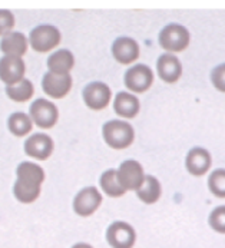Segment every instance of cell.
<instances>
[{
    "mask_svg": "<svg viewBox=\"0 0 225 248\" xmlns=\"http://www.w3.org/2000/svg\"><path fill=\"white\" fill-rule=\"evenodd\" d=\"M46 179L45 170L38 164L25 161L16 168L13 195L20 204H33L42 194V184Z\"/></svg>",
    "mask_w": 225,
    "mask_h": 248,
    "instance_id": "1",
    "label": "cell"
},
{
    "mask_svg": "<svg viewBox=\"0 0 225 248\" xmlns=\"http://www.w3.org/2000/svg\"><path fill=\"white\" fill-rule=\"evenodd\" d=\"M102 138L105 143L116 151H122L129 148L135 141V129L126 121L112 119L104 124L102 126Z\"/></svg>",
    "mask_w": 225,
    "mask_h": 248,
    "instance_id": "2",
    "label": "cell"
},
{
    "mask_svg": "<svg viewBox=\"0 0 225 248\" xmlns=\"http://www.w3.org/2000/svg\"><path fill=\"white\" fill-rule=\"evenodd\" d=\"M189 42L191 35L188 29L178 23H171L165 26L159 33V46L171 55L187 50Z\"/></svg>",
    "mask_w": 225,
    "mask_h": 248,
    "instance_id": "3",
    "label": "cell"
},
{
    "mask_svg": "<svg viewBox=\"0 0 225 248\" xmlns=\"http://www.w3.org/2000/svg\"><path fill=\"white\" fill-rule=\"evenodd\" d=\"M29 45L30 47L38 53H47L55 50L60 42H62V33L56 26L52 25H40L32 29L29 35Z\"/></svg>",
    "mask_w": 225,
    "mask_h": 248,
    "instance_id": "4",
    "label": "cell"
},
{
    "mask_svg": "<svg viewBox=\"0 0 225 248\" xmlns=\"http://www.w3.org/2000/svg\"><path fill=\"white\" fill-rule=\"evenodd\" d=\"M29 116L33 125L40 129H52L59 121V109L52 101L38 98L30 105Z\"/></svg>",
    "mask_w": 225,
    "mask_h": 248,
    "instance_id": "5",
    "label": "cell"
},
{
    "mask_svg": "<svg viewBox=\"0 0 225 248\" xmlns=\"http://www.w3.org/2000/svg\"><path fill=\"white\" fill-rule=\"evenodd\" d=\"M102 201H104V197L96 186H85L75 195L72 208L76 215L82 218H88V217H92L99 210V207L102 205Z\"/></svg>",
    "mask_w": 225,
    "mask_h": 248,
    "instance_id": "6",
    "label": "cell"
},
{
    "mask_svg": "<svg viewBox=\"0 0 225 248\" xmlns=\"http://www.w3.org/2000/svg\"><path fill=\"white\" fill-rule=\"evenodd\" d=\"M82 98H83V104L88 109L99 112L106 109L111 104L112 91L104 82H90L83 88Z\"/></svg>",
    "mask_w": 225,
    "mask_h": 248,
    "instance_id": "7",
    "label": "cell"
},
{
    "mask_svg": "<svg viewBox=\"0 0 225 248\" xmlns=\"http://www.w3.org/2000/svg\"><path fill=\"white\" fill-rule=\"evenodd\" d=\"M116 174H118V179H119V184L120 186L128 192V191H138L144 181H145V171H144V167L135 161V159H128V161H123L119 168L116 170Z\"/></svg>",
    "mask_w": 225,
    "mask_h": 248,
    "instance_id": "8",
    "label": "cell"
},
{
    "mask_svg": "<svg viewBox=\"0 0 225 248\" xmlns=\"http://www.w3.org/2000/svg\"><path fill=\"white\" fill-rule=\"evenodd\" d=\"M153 72L150 66L136 63L125 72L123 83L132 93H145L153 85Z\"/></svg>",
    "mask_w": 225,
    "mask_h": 248,
    "instance_id": "9",
    "label": "cell"
},
{
    "mask_svg": "<svg viewBox=\"0 0 225 248\" xmlns=\"http://www.w3.org/2000/svg\"><path fill=\"white\" fill-rule=\"evenodd\" d=\"M105 238L109 247L134 248L136 243V231L126 221H115L108 227Z\"/></svg>",
    "mask_w": 225,
    "mask_h": 248,
    "instance_id": "10",
    "label": "cell"
},
{
    "mask_svg": "<svg viewBox=\"0 0 225 248\" xmlns=\"http://www.w3.org/2000/svg\"><path fill=\"white\" fill-rule=\"evenodd\" d=\"M74 86V79L69 75H56V73H45L42 78V89L52 99H63L66 98Z\"/></svg>",
    "mask_w": 225,
    "mask_h": 248,
    "instance_id": "11",
    "label": "cell"
},
{
    "mask_svg": "<svg viewBox=\"0 0 225 248\" xmlns=\"http://www.w3.org/2000/svg\"><path fill=\"white\" fill-rule=\"evenodd\" d=\"M23 149L28 156L36 161H46L52 156L55 151V142L47 134L36 132L26 140Z\"/></svg>",
    "mask_w": 225,
    "mask_h": 248,
    "instance_id": "12",
    "label": "cell"
},
{
    "mask_svg": "<svg viewBox=\"0 0 225 248\" xmlns=\"http://www.w3.org/2000/svg\"><path fill=\"white\" fill-rule=\"evenodd\" d=\"M112 56L119 65H132L141 56V47L132 37L122 36L112 43Z\"/></svg>",
    "mask_w": 225,
    "mask_h": 248,
    "instance_id": "13",
    "label": "cell"
},
{
    "mask_svg": "<svg viewBox=\"0 0 225 248\" xmlns=\"http://www.w3.org/2000/svg\"><path fill=\"white\" fill-rule=\"evenodd\" d=\"M26 63L22 58L3 56L0 59V80L6 86H12L25 79Z\"/></svg>",
    "mask_w": 225,
    "mask_h": 248,
    "instance_id": "14",
    "label": "cell"
},
{
    "mask_svg": "<svg viewBox=\"0 0 225 248\" xmlns=\"http://www.w3.org/2000/svg\"><path fill=\"white\" fill-rule=\"evenodd\" d=\"M212 165V156L208 149L195 146L187 154L185 168L192 177H204Z\"/></svg>",
    "mask_w": 225,
    "mask_h": 248,
    "instance_id": "15",
    "label": "cell"
},
{
    "mask_svg": "<svg viewBox=\"0 0 225 248\" xmlns=\"http://www.w3.org/2000/svg\"><path fill=\"white\" fill-rule=\"evenodd\" d=\"M156 72L162 82H165L168 85H174L182 76V63L175 55L164 53L158 58Z\"/></svg>",
    "mask_w": 225,
    "mask_h": 248,
    "instance_id": "16",
    "label": "cell"
},
{
    "mask_svg": "<svg viewBox=\"0 0 225 248\" xmlns=\"http://www.w3.org/2000/svg\"><path fill=\"white\" fill-rule=\"evenodd\" d=\"M113 110L122 119H134L141 110V102L134 93L119 92L113 99Z\"/></svg>",
    "mask_w": 225,
    "mask_h": 248,
    "instance_id": "17",
    "label": "cell"
},
{
    "mask_svg": "<svg viewBox=\"0 0 225 248\" xmlns=\"http://www.w3.org/2000/svg\"><path fill=\"white\" fill-rule=\"evenodd\" d=\"M29 49V39L22 32H12L0 40V50L4 56L23 58Z\"/></svg>",
    "mask_w": 225,
    "mask_h": 248,
    "instance_id": "18",
    "label": "cell"
},
{
    "mask_svg": "<svg viewBox=\"0 0 225 248\" xmlns=\"http://www.w3.org/2000/svg\"><path fill=\"white\" fill-rule=\"evenodd\" d=\"M47 69L56 75H69L75 68V56L68 49H59L53 52L47 59Z\"/></svg>",
    "mask_w": 225,
    "mask_h": 248,
    "instance_id": "19",
    "label": "cell"
},
{
    "mask_svg": "<svg viewBox=\"0 0 225 248\" xmlns=\"http://www.w3.org/2000/svg\"><path fill=\"white\" fill-rule=\"evenodd\" d=\"M7 129L13 137L23 138L29 135L33 129V122L30 116L25 112H15L7 119Z\"/></svg>",
    "mask_w": 225,
    "mask_h": 248,
    "instance_id": "20",
    "label": "cell"
},
{
    "mask_svg": "<svg viewBox=\"0 0 225 248\" xmlns=\"http://www.w3.org/2000/svg\"><path fill=\"white\" fill-rule=\"evenodd\" d=\"M136 195L147 205L156 204L162 195V186H161V182L158 181V178L153 175H147L142 186L136 191Z\"/></svg>",
    "mask_w": 225,
    "mask_h": 248,
    "instance_id": "21",
    "label": "cell"
},
{
    "mask_svg": "<svg viewBox=\"0 0 225 248\" xmlns=\"http://www.w3.org/2000/svg\"><path fill=\"white\" fill-rule=\"evenodd\" d=\"M6 95L10 101L17 104H25L30 101L35 95V86L29 79H23L19 83H15L12 86H6Z\"/></svg>",
    "mask_w": 225,
    "mask_h": 248,
    "instance_id": "22",
    "label": "cell"
},
{
    "mask_svg": "<svg viewBox=\"0 0 225 248\" xmlns=\"http://www.w3.org/2000/svg\"><path fill=\"white\" fill-rule=\"evenodd\" d=\"M99 185L101 189L109 197V198H120L126 194V191L120 186L119 179H118V174L116 170H106L99 179Z\"/></svg>",
    "mask_w": 225,
    "mask_h": 248,
    "instance_id": "23",
    "label": "cell"
},
{
    "mask_svg": "<svg viewBox=\"0 0 225 248\" xmlns=\"http://www.w3.org/2000/svg\"><path fill=\"white\" fill-rule=\"evenodd\" d=\"M208 188L217 198L225 200V168H218L208 178Z\"/></svg>",
    "mask_w": 225,
    "mask_h": 248,
    "instance_id": "24",
    "label": "cell"
},
{
    "mask_svg": "<svg viewBox=\"0 0 225 248\" xmlns=\"http://www.w3.org/2000/svg\"><path fill=\"white\" fill-rule=\"evenodd\" d=\"M208 224L215 232L225 235V205H220L212 210L208 217Z\"/></svg>",
    "mask_w": 225,
    "mask_h": 248,
    "instance_id": "25",
    "label": "cell"
},
{
    "mask_svg": "<svg viewBox=\"0 0 225 248\" xmlns=\"http://www.w3.org/2000/svg\"><path fill=\"white\" fill-rule=\"evenodd\" d=\"M16 26L15 15L7 9H0V37L12 33Z\"/></svg>",
    "mask_w": 225,
    "mask_h": 248,
    "instance_id": "26",
    "label": "cell"
},
{
    "mask_svg": "<svg viewBox=\"0 0 225 248\" xmlns=\"http://www.w3.org/2000/svg\"><path fill=\"white\" fill-rule=\"evenodd\" d=\"M211 82L212 86L225 93V63H221L218 66H215L212 72H211Z\"/></svg>",
    "mask_w": 225,
    "mask_h": 248,
    "instance_id": "27",
    "label": "cell"
},
{
    "mask_svg": "<svg viewBox=\"0 0 225 248\" xmlns=\"http://www.w3.org/2000/svg\"><path fill=\"white\" fill-rule=\"evenodd\" d=\"M71 248H95L93 246H90L89 243H76Z\"/></svg>",
    "mask_w": 225,
    "mask_h": 248,
    "instance_id": "28",
    "label": "cell"
}]
</instances>
